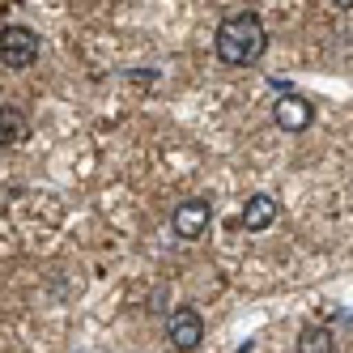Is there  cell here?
Segmentation results:
<instances>
[{
  "label": "cell",
  "mask_w": 353,
  "mask_h": 353,
  "mask_svg": "<svg viewBox=\"0 0 353 353\" xmlns=\"http://www.w3.org/2000/svg\"><path fill=\"white\" fill-rule=\"evenodd\" d=\"M243 230H268V225L276 221V200L268 192H256V196H247V205H243Z\"/></svg>",
  "instance_id": "6"
},
{
  "label": "cell",
  "mask_w": 353,
  "mask_h": 353,
  "mask_svg": "<svg viewBox=\"0 0 353 353\" xmlns=\"http://www.w3.org/2000/svg\"><path fill=\"white\" fill-rule=\"evenodd\" d=\"M336 5H341V9H353V0H336Z\"/></svg>",
  "instance_id": "9"
},
{
  "label": "cell",
  "mask_w": 353,
  "mask_h": 353,
  "mask_svg": "<svg viewBox=\"0 0 353 353\" xmlns=\"http://www.w3.org/2000/svg\"><path fill=\"white\" fill-rule=\"evenodd\" d=\"M209 221H213V209H209V200H183L179 209H174V217H170V225H174V234L179 239H200L209 230Z\"/></svg>",
  "instance_id": "5"
},
{
  "label": "cell",
  "mask_w": 353,
  "mask_h": 353,
  "mask_svg": "<svg viewBox=\"0 0 353 353\" xmlns=\"http://www.w3.org/2000/svg\"><path fill=\"white\" fill-rule=\"evenodd\" d=\"M217 60L225 68H251V64H260V56L268 52V30H264V21L256 13H230L217 26Z\"/></svg>",
  "instance_id": "1"
},
{
  "label": "cell",
  "mask_w": 353,
  "mask_h": 353,
  "mask_svg": "<svg viewBox=\"0 0 353 353\" xmlns=\"http://www.w3.org/2000/svg\"><path fill=\"white\" fill-rule=\"evenodd\" d=\"M0 60L5 68H30L39 60V34L30 26H5V43H0Z\"/></svg>",
  "instance_id": "2"
},
{
  "label": "cell",
  "mask_w": 353,
  "mask_h": 353,
  "mask_svg": "<svg viewBox=\"0 0 353 353\" xmlns=\"http://www.w3.org/2000/svg\"><path fill=\"white\" fill-rule=\"evenodd\" d=\"M21 137H26V115H21L17 107H5L0 111V145H17Z\"/></svg>",
  "instance_id": "7"
},
{
  "label": "cell",
  "mask_w": 353,
  "mask_h": 353,
  "mask_svg": "<svg viewBox=\"0 0 353 353\" xmlns=\"http://www.w3.org/2000/svg\"><path fill=\"white\" fill-rule=\"evenodd\" d=\"M332 327H302V336H298V353H332Z\"/></svg>",
  "instance_id": "8"
},
{
  "label": "cell",
  "mask_w": 353,
  "mask_h": 353,
  "mask_svg": "<svg viewBox=\"0 0 353 353\" xmlns=\"http://www.w3.org/2000/svg\"><path fill=\"white\" fill-rule=\"evenodd\" d=\"M166 341L179 353H192L200 341H205V319H200L192 307H174L166 315Z\"/></svg>",
  "instance_id": "3"
},
{
  "label": "cell",
  "mask_w": 353,
  "mask_h": 353,
  "mask_svg": "<svg viewBox=\"0 0 353 353\" xmlns=\"http://www.w3.org/2000/svg\"><path fill=\"white\" fill-rule=\"evenodd\" d=\"M272 119H276V128H281V132H307L311 123H315V103H311V98H302V94H281L272 103Z\"/></svg>",
  "instance_id": "4"
}]
</instances>
